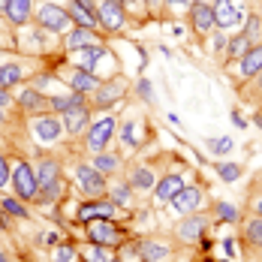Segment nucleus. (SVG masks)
<instances>
[{
	"label": "nucleus",
	"instance_id": "obj_6",
	"mask_svg": "<svg viewBox=\"0 0 262 262\" xmlns=\"http://www.w3.org/2000/svg\"><path fill=\"white\" fill-rule=\"evenodd\" d=\"M79 181H81V187H84V193L88 196H100L105 190V184H103V175L94 169V166H79Z\"/></svg>",
	"mask_w": 262,
	"mask_h": 262
},
{
	"label": "nucleus",
	"instance_id": "obj_42",
	"mask_svg": "<svg viewBox=\"0 0 262 262\" xmlns=\"http://www.w3.org/2000/svg\"><path fill=\"white\" fill-rule=\"evenodd\" d=\"M223 46H226V39H223V36L217 33V36H214V49H223Z\"/></svg>",
	"mask_w": 262,
	"mask_h": 262
},
{
	"label": "nucleus",
	"instance_id": "obj_35",
	"mask_svg": "<svg viewBox=\"0 0 262 262\" xmlns=\"http://www.w3.org/2000/svg\"><path fill=\"white\" fill-rule=\"evenodd\" d=\"M76 256H79V253H76V247H60V250L54 253V259H57V262H76Z\"/></svg>",
	"mask_w": 262,
	"mask_h": 262
},
{
	"label": "nucleus",
	"instance_id": "obj_30",
	"mask_svg": "<svg viewBox=\"0 0 262 262\" xmlns=\"http://www.w3.org/2000/svg\"><path fill=\"white\" fill-rule=\"evenodd\" d=\"M208 148L214 151V154H229V151H232V139H229V136L211 139V142H208Z\"/></svg>",
	"mask_w": 262,
	"mask_h": 262
},
{
	"label": "nucleus",
	"instance_id": "obj_22",
	"mask_svg": "<svg viewBox=\"0 0 262 262\" xmlns=\"http://www.w3.org/2000/svg\"><path fill=\"white\" fill-rule=\"evenodd\" d=\"M178 235H181L184 241H196V238L202 235V220H199V217H193V220H187V223H181Z\"/></svg>",
	"mask_w": 262,
	"mask_h": 262
},
{
	"label": "nucleus",
	"instance_id": "obj_37",
	"mask_svg": "<svg viewBox=\"0 0 262 262\" xmlns=\"http://www.w3.org/2000/svg\"><path fill=\"white\" fill-rule=\"evenodd\" d=\"M3 208L9 211V214H15V217H27V214H25V208H21V205H18L15 199H3Z\"/></svg>",
	"mask_w": 262,
	"mask_h": 262
},
{
	"label": "nucleus",
	"instance_id": "obj_26",
	"mask_svg": "<svg viewBox=\"0 0 262 262\" xmlns=\"http://www.w3.org/2000/svg\"><path fill=\"white\" fill-rule=\"evenodd\" d=\"M247 49H250V36H244V33H241V36H235V39L229 42V54H232V57L247 54Z\"/></svg>",
	"mask_w": 262,
	"mask_h": 262
},
{
	"label": "nucleus",
	"instance_id": "obj_2",
	"mask_svg": "<svg viewBox=\"0 0 262 262\" xmlns=\"http://www.w3.org/2000/svg\"><path fill=\"white\" fill-rule=\"evenodd\" d=\"M115 136V118H100L91 133H88V148L94 151V154H100L105 145H108V139Z\"/></svg>",
	"mask_w": 262,
	"mask_h": 262
},
{
	"label": "nucleus",
	"instance_id": "obj_16",
	"mask_svg": "<svg viewBox=\"0 0 262 262\" xmlns=\"http://www.w3.org/2000/svg\"><path fill=\"white\" fill-rule=\"evenodd\" d=\"M79 214H81V220H94V217H105V220H108V217L115 214V208H112L108 202H91V205H84Z\"/></svg>",
	"mask_w": 262,
	"mask_h": 262
},
{
	"label": "nucleus",
	"instance_id": "obj_25",
	"mask_svg": "<svg viewBox=\"0 0 262 262\" xmlns=\"http://www.w3.org/2000/svg\"><path fill=\"white\" fill-rule=\"evenodd\" d=\"M73 21H79V25H81V27H88V30L97 25V18H94L91 12H84L79 3H73Z\"/></svg>",
	"mask_w": 262,
	"mask_h": 262
},
{
	"label": "nucleus",
	"instance_id": "obj_20",
	"mask_svg": "<svg viewBox=\"0 0 262 262\" xmlns=\"http://www.w3.org/2000/svg\"><path fill=\"white\" fill-rule=\"evenodd\" d=\"M18 81H21V67H18V63H6V67H0V88L18 84Z\"/></svg>",
	"mask_w": 262,
	"mask_h": 262
},
{
	"label": "nucleus",
	"instance_id": "obj_4",
	"mask_svg": "<svg viewBox=\"0 0 262 262\" xmlns=\"http://www.w3.org/2000/svg\"><path fill=\"white\" fill-rule=\"evenodd\" d=\"M97 18L103 21V27L118 30V27H124V9H121L118 0H103V6L97 9Z\"/></svg>",
	"mask_w": 262,
	"mask_h": 262
},
{
	"label": "nucleus",
	"instance_id": "obj_15",
	"mask_svg": "<svg viewBox=\"0 0 262 262\" xmlns=\"http://www.w3.org/2000/svg\"><path fill=\"white\" fill-rule=\"evenodd\" d=\"M70 81H73V88H76L79 94H84V91H97V88H100V81L94 79L88 70H76V73L70 76Z\"/></svg>",
	"mask_w": 262,
	"mask_h": 262
},
{
	"label": "nucleus",
	"instance_id": "obj_29",
	"mask_svg": "<svg viewBox=\"0 0 262 262\" xmlns=\"http://www.w3.org/2000/svg\"><path fill=\"white\" fill-rule=\"evenodd\" d=\"M118 166H121V163H118V157H108V154H100V157H97V163H94V169H97V172H115Z\"/></svg>",
	"mask_w": 262,
	"mask_h": 262
},
{
	"label": "nucleus",
	"instance_id": "obj_34",
	"mask_svg": "<svg viewBox=\"0 0 262 262\" xmlns=\"http://www.w3.org/2000/svg\"><path fill=\"white\" fill-rule=\"evenodd\" d=\"M217 217H220V220H229V223H232V220L238 217V211L232 208L229 202H220V205H217Z\"/></svg>",
	"mask_w": 262,
	"mask_h": 262
},
{
	"label": "nucleus",
	"instance_id": "obj_41",
	"mask_svg": "<svg viewBox=\"0 0 262 262\" xmlns=\"http://www.w3.org/2000/svg\"><path fill=\"white\" fill-rule=\"evenodd\" d=\"M232 124H235V127H244L247 121H244V118H241V115H238V112H235V115H232Z\"/></svg>",
	"mask_w": 262,
	"mask_h": 262
},
{
	"label": "nucleus",
	"instance_id": "obj_43",
	"mask_svg": "<svg viewBox=\"0 0 262 262\" xmlns=\"http://www.w3.org/2000/svg\"><path fill=\"white\" fill-rule=\"evenodd\" d=\"M223 247H226V253H229V256H232V253H235V241H232V238H229V241H226V244H223Z\"/></svg>",
	"mask_w": 262,
	"mask_h": 262
},
{
	"label": "nucleus",
	"instance_id": "obj_45",
	"mask_svg": "<svg viewBox=\"0 0 262 262\" xmlns=\"http://www.w3.org/2000/svg\"><path fill=\"white\" fill-rule=\"evenodd\" d=\"M256 214H259V217H262V199H259V202H256Z\"/></svg>",
	"mask_w": 262,
	"mask_h": 262
},
{
	"label": "nucleus",
	"instance_id": "obj_8",
	"mask_svg": "<svg viewBox=\"0 0 262 262\" xmlns=\"http://www.w3.org/2000/svg\"><path fill=\"white\" fill-rule=\"evenodd\" d=\"M172 202H175V208L181 211V214H190L193 208H199V202H202V193H199L196 187H181V193H178Z\"/></svg>",
	"mask_w": 262,
	"mask_h": 262
},
{
	"label": "nucleus",
	"instance_id": "obj_24",
	"mask_svg": "<svg viewBox=\"0 0 262 262\" xmlns=\"http://www.w3.org/2000/svg\"><path fill=\"white\" fill-rule=\"evenodd\" d=\"M18 103H21V108H42L46 105V97H39L36 91H25L18 97Z\"/></svg>",
	"mask_w": 262,
	"mask_h": 262
},
{
	"label": "nucleus",
	"instance_id": "obj_33",
	"mask_svg": "<svg viewBox=\"0 0 262 262\" xmlns=\"http://www.w3.org/2000/svg\"><path fill=\"white\" fill-rule=\"evenodd\" d=\"M84 259L88 262H108V253H105V247H88Z\"/></svg>",
	"mask_w": 262,
	"mask_h": 262
},
{
	"label": "nucleus",
	"instance_id": "obj_48",
	"mask_svg": "<svg viewBox=\"0 0 262 262\" xmlns=\"http://www.w3.org/2000/svg\"><path fill=\"white\" fill-rule=\"evenodd\" d=\"M6 3H9V0H0V9H6Z\"/></svg>",
	"mask_w": 262,
	"mask_h": 262
},
{
	"label": "nucleus",
	"instance_id": "obj_46",
	"mask_svg": "<svg viewBox=\"0 0 262 262\" xmlns=\"http://www.w3.org/2000/svg\"><path fill=\"white\" fill-rule=\"evenodd\" d=\"M145 3H148V6H160V0H145Z\"/></svg>",
	"mask_w": 262,
	"mask_h": 262
},
{
	"label": "nucleus",
	"instance_id": "obj_1",
	"mask_svg": "<svg viewBox=\"0 0 262 262\" xmlns=\"http://www.w3.org/2000/svg\"><path fill=\"white\" fill-rule=\"evenodd\" d=\"M12 181H15V193H18L21 199H33L36 190H39V184H36V172H33L27 163H18V166L12 169Z\"/></svg>",
	"mask_w": 262,
	"mask_h": 262
},
{
	"label": "nucleus",
	"instance_id": "obj_5",
	"mask_svg": "<svg viewBox=\"0 0 262 262\" xmlns=\"http://www.w3.org/2000/svg\"><path fill=\"white\" fill-rule=\"evenodd\" d=\"M39 25L49 27V30H67V27H70V15H67L63 9L52 6V3H46V6L39 9Z\"/></svg>",
	"mask_w": 262,
	"mask_h": 262
},
{
	"label": "nucleus",
	"instance_id": "obj_17",
	"mask_svg": "<svg viewBox=\"0 0 262 262\" xmlns=\"http://www.w3.org/2000/svg\"><path fill=\"white\" fill-rule=\"evenodd\" d=\"M105 57V49L100 42H91V46H84L81 49V60H84V70H94L97 67V60H103Z\"/></svg>",
	"mask_w": 262,
	"mask_h": 262
},
{
	"label": "nucleus",
	"instance_id": "obj_10",
	"mask_svg": "<svg viewBox=\"0 0 262 262\" xmlns=\"http://www.w3.org/2000/svg\"><path fill=\"white\" fill-rule=\"evenodd\" d=\"M181 187H184L181 175H166V178L157 184V199L160 202H172V199L181 193Z\"/></svg>",
	"mask_w": 262,
	"mask_h": 262
},
{
	"label": "nucleus",
	"instance_id": "obj_12",
	"mask_svg": "<svg viewBox=\"0 0 262 262\" xmlns=\"http://www.w3.org/2000/svg\"><path fill=\"white\" fill-rule=\"evenodd\" d=\"M256 73H262V46L247 49L244 60H241V76H256Z\"/></svg>",
	"mask_w": 262,
	"mask_h": 262
},
{
	"label": "nucleus",
	"instance_id": "obj_27",
	"mask_svg": "<svg viewBox=\"0 0 262 262\" xmlns=\"http://www.w3.org/2000/svg\"><path fill=\"white\" fill-rule=\"evenodd\" d=\"M247 241H253L256 247H262V217L247 223Z\"/></svg>",
	"mask_w": 262,
	"mask_h": 262
},
{
	"label": "nucleus",
	"instance_id": "obj_18",
	"mask_svg": "<svg viewBox=\"0 0 262 262\" xmlns=\"http://www.w3.org/2000/svg\"><path fill=\"white\" fill-rule=\"evenodd\" d=\"M118 97H121V84H118V81L97 88V105H112Z\"/></svg>",
	"mask_w": 262,
	"mask_h": 262
},
{
	"label": "nucleus",
	"instance_id": "obj_44",
	"mask_svg": "<svg viewBox=\"0 0 262 262\" xmlns=\"http://www.w3.org/2000/svg\"><path fill=\"white\" fill-rule=\"evenodd\" d=\"M9 103V97H6V91H3V88H0V108H3V105Z\"/></svg>",
	"mask_w": 262,
	"mask_h": 262
},
{
	"label": "nucleus",
	"instance_id": "obj_19",
	"mask_svg": "<svg viewBox=\"0 0 262 262\" xmlns=\"http://www.w3.org/2000/svg\"><path fill=\"white\" fill-rule=\"evenodd\" d=\"M91 42H94L91 30H88V27H81V30H73V33H70V39H67V49L81 52V49H84V46H91Z\"/></svg>",
	"mask_w": 262,
	"mask_h": 262
},
{
	"label": "nucleus",
	"instance_id": "obj_11",
	"mask_svg": "<svg viewBox=\"0 0 262 262\" xmlns=\"http://www.w3.org/2000/svg\"><path fill=\"white\" fill-rule=\"evenodd\" d=\"M193 25H196V30H202V33L217 25L214 9H211L208 3H193Z\"/></svg>",
	"mask_w": 262,
	"mask_h": 262
},
{
	"label": "nucleus",
	"instance_id": "obj_28",
	"mask_svg": "<svg viewBox=\"0 0 262 262\" xmlns=\"http://www.w3.org/2000/svg\"><path fill=\"white\" fill-rule=\"evenodd\" d=\"M217 172H220L223 181H238L241 178V166H235V163H223V166H217Z\"/></svg>",
	"mask_w": 262,
	"mask_h": 262
},
{
	"label": "nucleus",
	"instance_id": "obj_14",
	"mask_svg": "<svg viewBox=\"0 0 262 262\" xmlns=\"http://www.w3.org/2000/svg\"><path fill=\"white\" fill-rule=\"evenodd\" d=\"M6 15L12 18V25H25L30 15V0H9L6 3Z\"/></svg>",
	"mask_w": 262,
	"mask_h": 262
},
{
	"label": "nucleus",
	"instance_id": "obj_3",
	"mask_svg": "<svg viewBox=\"0 0 262 262\" xmlns=\"http://www.w3.org/2000/svg\"><path fill=\"white\" fill-rule=\"evenodd\" d=\"M88 235L94 238L97 244H103V247L121 244V232H118L105 217H100V220H88Z\"/></svg>",
	"mask_w": 262,
	"mask_h": 262
},
{
	"label": "nucleus",
	"instance_id": "obj_7",
	"mask_svg": "<svg viewBox=\"0 0 262 262\" xmlns=\"http://www.w3.org/2000/svg\"><path fill=\"white\" fill-rule=\"evenodd\" d=\"M211 9H214V18H217L220 27H235L241 21V12L232 6V0H217Z\"/></svg>",
	"mask_w": 262,
	"mask_h": 262
},
{
	"label": "nucleus",
	"instance_id": "obj_36",
	"mask_svg": "<svg viewBox=\"0 0 262 262\" xmlns=\"http://www.w3.org/2000/svg\"><path fill=\"white\" fill-rule=\"evenodd\" d=\"M121 136H124L130 145H136V142H139V127H136V124H127V127L121 130Z\"/></svg>",
	"mask_w": 262,
	"mask_h": 262
},
{
	"label": "nucleus",
	"instance_id": "obj_13",
	"mask_svg": "<svg viewBox=\"0 0 262 262\" xmlns=\"http://www.w3.org/2000/svg\"><path fill=\"white\" fill-rule=\"evenodd\" d=\"M84 124H88V112L81 108V105H76V108H70V112H63V127H67V133H76L84 130Z\"/></svg>",
	"mask_w": 262,
	"mask_h": 262
},
{
	"label": "nucleus",
	"instance_id": "obj_31",
	"mask_svg": "<svg viewBox=\"0 0 262 262\" xmlns=\"http://www.w3.org/2000/svg\"><path fill=\"white\" fill-rule=\"evenodd\" d=\"M112 202H115V205H127V202H130V187L118 184V187L112 190Z\"/></svg>",
	"mask_w": 262,
	"mask_h": 262
},
{
	"label": "nucleus",
	"instance_id": "obj_32",
	"mask_svg": "<svg viewBox=\"0 0 262 262\" xmlns=\"http://www.w3.org/2000/svg\"><path fill=\"white\" fill-rule=\"evenodd\" d=\"M133 184H136V187H151V184H154V175H151L148 169H136V175H133Z\"/></svg>",
	"mask_w": 262,
	"mask_h": 262
},
{
	"label": "nucleus",
	"instance_id": "obj_38",
	"mask_svg": "<svg viewBox=\"0 0 262 262\" xmlns=\"http://www.w3.org/2000/svg\"><path fill=\"white\" fill-rule=\"evenodd\" d=\"M139 94H142V97H145V100H154V97H151V81H139Z\"/></svg>",
	"mask_w": 262,
	"mask_h": 262
},
{
	"label": "nucleus",
	"instance_id": "obj_23",
	"mask_svg": "<svg viewBox=\"0 0 262 262\" xmlns=\"http://www.w3.org/2000/svg\"><path fill=\"white\" fill-rule=\"evenodd\" d=\"M52 105L57 108V112H70V108H76V105H81V94H67V97H52Z\"/></svg>",
	"mask_w": 262,
	"mask_h": 262
},
{
	"label": "nucleus",
	"instance_id": "obj_40",
	"mask_svg": "<svg viewBox=\"0 0 262 262\" xmlns=\"http://www.w3.org/2000/svg\"><path fill=\"white\" fill-rule=\"evenodd\" d=\"M6 181H9V166H6V160L0 157V187H3Z\"/></svg>",
	"mask_w": 262,
	"mask_h": 262
},
{
	"label": "nucleus",
	"instance_id": "obj_50",
	"mask_svg": "<svg viewBox=\"0 0 262 262\" xmlns=\"http://www.w3.org/2000/svg\"><path fill=\"white\" fill-rule=\"evenodd\" d=\"M0 112H3V108H0Z\"/></svg>",
	"mask_w": 262,
	"mask_h": 262
},
{
	"label": "nucleus",
	"instance_id": "obj_47",
	"mask_svg": "<svg viewBox=\"0 0 262 262\" xmlns=\"http://www.w3.org/2000/svg\"><path fill=\"white\" fill-rule=\"evenodd\" d=\"M0 262H9V256H6V253H0Z\"/></svg>",
	"mask_w": 262,
	"mask_h": 262
},
{
	"label": "nucleus",
	"instance_id": "obj_21",
	"mask_svg": "<svg viewBox=\"0 0 262 262\" xmlns=\"http://www.w3.org/2000/svg\"><path fill=\"white\" fill-rule=\"evenodd\" d=\"M142 256H145V262H160L169 256V250L163 247V244H154V241H145L142 244Z\"/></svg>",
	"mask_w": 262,
	"mask_h": 262
},
{
	"label": "nucleus",
	"instance_id": "obj_39",
	"mask_svg": "<svg viewBox=\"0 0 262 262\" xmlns=\"http://www.w3.org/2000/svg\"><path fill=\"white\" fill-rule=\"evenodd\" d=\"M76 3H79V6L84 9V12H91V15L97 18V6H94V0H76Z\"/></svg>",
	"mask_w": 262,
	"mask_h": 262
},
{
	"label": "nucleus",
	"instance_id": "obj_9",
	"mask_svg": "<svg viewBox=\"0 0 262 262\" xmlns=\"http://www.w3.org/2000/svg\"><path fill=\"white\" fill-rule=\"evenodd\" d=\"M33 133H36L39 142H54L60 136V124H57V118H36L33 121Z\"/></svg>",
	"mask_w": 262,
	"mask_h": 262
},
{
	"label": "nucleus",
	"instance_id": "obj_49",
	"mask_svg": "<svg viewBox=\"0 0 262 262\" xmlns=\"http://www.w3.org/2000/svg\"><path fill=\"white\" fill-rule=\"evenodd\" d=\"M169 3H184V0H169Z\"/></svg>",
	"mask_w": 262,
	"mask_h": 262
}]
</instances>
